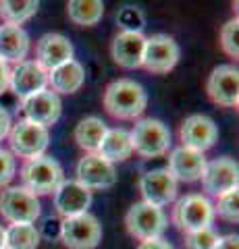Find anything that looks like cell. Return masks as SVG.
Here are the masks:
<instances>
[{"instance_id": "obj_32", "label": "cell", "mask_w": 239, "mask_h": 249, "mask_svg": "<svg viewBox=\"0 0 239 249\" xmlns=\"http://www.w3.org/2000/svg\"><path fill=\"white\" fill-rule=\"evenodd\" d=\"M15 170H17V162H15V156H13L9 150L0 147V189H4V187L13 181Z\"/></svg>"}, {"instance_id": "obj_16", "label": "cell", "mask_w": 239, "mask_h": 249, "mask_svg": "<svg viewBox=\"0 0 239 249\" xmlns=\"http://www.w3.org/2000/svg\"><path fill=\"white\" fill-rule=\"evenodd\" d=\"M46 85H48V73L36 60H23L11 69L9 88L21 102L46 89Z\"/></svg>"}, {"instance_id": "obj_11", "label": "cell", "mask_w": 239, "mask_h": 249, "mask_svg": "<svg viewBox=\"0 0 239 249\" xmlns=\"http://www.w3.org/2000/svg\"><path fill=\"white\" fill-rule=\"evenodd\" d=\"M177 191H179V183L175 181V177L166 168L146 170L140 177V193L144 197L142 201H146V204L165 208L175 201Z\"/></svg>"}, {"instance_id": "obj_33", "label": "cell", "mask_w": 239, "mask_h": 249, "mask_svg": "<svg viewBox=\"0 0 239 249\" xmlns=\"http://www.w3.org/2000/svg\"><path fill=\"white\" fill-rule=\"evenodd\" d=\"M37 232H40V237H48V239H55L58 237V232H60V222L58 220H52V218H46L44 224H42V231L37 229Z\"/></svg>"}, {"instance_id": "obj_13", "label": "cell", "mask_w": 239, "mask_h": 249, "mask_svg": "<svg viewBox=\"0 0 239 249\" xmlns=\"http://www.w3.org/2000/svg\"><path fill=\"white\" fill-rule=\"evenodd\" d=\"M200 181H202V187L208 196L221 197L222 193L237 189L239 166L233 158H227V156L214 158L212 162H206V168Z\"/></svg>"}, {"instance_id": "obj_31", "label": "cell", "mask_w": 239, "mask_h": 249, "mask_svg": "<svg viewBox=\"0 0 239 249\" xmlns=\"http://www.w3.org/2000/svg\"><path fill=\"white\" fill-rule=\"evenodd\" d=\"M219 243V235L212 229H202L185 235V249H214Z\"/></svg>"}, {"instance_id": "obj_24", "label": "cell", "mask_w": 239, "mask_h": 249, "mask_svg": "<svg viewBox=\"0 0 239 249\" xmlns=\"http://www.w3.org/2000/svg\"><path fill=\"white\" fill-rule=\"evenodd\" d=\"M106 131H109V127H106V123L102 119H98V116H86V119H81L77 123L73 137L81 150H86L88 154H96L106 135Z\"/></svg>"}, {"instance_id": "obj_36", "label": "cell", "mask_w": 239, "mask_h": 249, "mask_svg": "<svg viewBox=\"0 0 239 249\" xmlns=\"http://www.w3.org/2000/svg\"><path fill=\"white\" fill-rule=\"evenodd\" d=\"M9 83H11V67L0 60V96L9 89Z\"/></svg>"}, {"instance_id": "obj_5", "label": "cell", "mask_w": 239, "mask_h": 249, "mask_svg": "<svg viewBox=\"0 0 239 249\" xmlns=\"http://www.w3.org/2000/svg\"><path fill=\"white\" fill-rule=\"evenodd\" d=\"M133 152L142 158H158L168 154L171 147V129L158 119H142L129 131Z\"/></svg>"}, {"instance_id": "obj_19", "label": "cell", "mask_w": 239, "mask_h": 249, "mask_svg": "<svg viewBox=\"0 0 239 249\" xmlns=\"http://www.w3.org/2000/svg\"><path fill=\"white\" fill-rule=\"evenodd\" d=\"M206 168V158L202 152L189 150V147H175L168 156V166L166 170L175 177V181L179 183H196L202 178V173Z\"/></svg>"}, {"instance_id": "obj_15", "label": "cell", "mask_w": 239, "mask_h": 249, "mask_svg": "<svg viewBox=\"0 0 239 249\" xmlns=\"http://www.w3.org/2000/svg\"><path fill=\"white\" fill-rule=\"evenodd\" d=\"M73 44L63 34H44L36 44V62L40 65L46 73L55 71L60 65L73 60Z\"/></svg>"}, {"instance_id": "obj_12", "label": "cell", "mask_w": 239, "mask_h": 249, "mask_svg": "<svg viewBox=\"0 0 239 249\" xmlns=\"http://www.w3.org/2000/svg\"><path fill=\"white\" fill-rule=\"evenodd\" d=\"M179 142L183 147L204 154L219 142V127L206 114H189L179 127Z\"/></svg>"}, {"instance_id": "obj_22", "label": "cell", "mask_w": 239, "mask_h": 249, "mask_svg": "<svg viewBox=\"0 0 239 249\" xmlns=\"http://www.w3.org/2000/svg\"><path fill=\"white\" fill-rule=\"evenodd\" d=\"M83 81H86V71L79 60H69L65 65H60L58 69L48 73V83L50 89L56 93H75L81 89Z\"/></svg>"}, {"instance_id": "obj_34", "label": "cell", "mask_w": 239, "mask_h": 249, "mask_svg": "<svg viewBox=\"0 0 239 249\" xmlns=\"http://www.w3.org/2000/svg\"><path fill=\"white\" fill-rule=\"evenodd\" d=\"M137 249H175L171 243H168L166 239H152V241H142L140 245H137Z\"/></svg>"}, {"instance_id": "obj_35", "label": "cell", "mask_w": 239, "mask_h": 249, "mask_svg": "<svg viewBox=\"0 0 239 249\" xmlns=\"http://www.w3.org/2000/svg\"><path fill=\"white\" fill-rule=\"evenodd\" d=\"M11 127H13V123H11V114L6 112L2 106H0V142H2L4 137H9Z\"/></svg>"}, {"instance_id": "obj_18", "label": "cell", "mask_w": 239, "mask_h": 249, "mask_svg": "<svg viewBox=\"0 0 239 249\" xmlns=\"http://www.w3.org/2000/svg\"><path fill=\"white\" fill-rule=\"evenodd\" d=\"M23 112H25L27 121L48 129L60 119L63 102H60V98L52 89H42L36 96L23 100Z\"/></svg>"}, {"instance_id": "obj_4", "label": "cell", "mask_w": 239, "mask_h": 249, "mask_svg": "<svg viewBox=\"0 0 239 249\" xmlns=\"http://www.w3.org/2000/svg\"><path fill=\"white\" fill-rule=\"evenodd\" d=\"M168 227V218L163 208H156L146 201H137L125 214V229L137 241L160 239Z\"/></svg>"}, {"instance_id": "obj_28", "label": "cell", "mask_w": 239, "mask_h": 249, "mask_svg": "<svg viewBox=\"0 0 239 249\" xmlns=\"http://www.w3.org/2000/svg\"><path fill=\"white\" fill-rule=\"evenodd\" d=\"M117 25L121 27V31H127V34H142L146 27V13L140 6H123L117 13Z\"/></svg>"}, {"instance_id": "obj_6", "label": "cell", "mask_w": 239, "mask_h": 249, "mask_svg": "<svg viewBox=\"0 0 239 249\" xmlns=\"http://www.w3.org/2000/svg\"><path fill=\"white\" fill-rule=\"evenodd\" d=\"M0 214L11 224H34L42 214V204L25 187H4L0 193Z\"/></svg>"}, {"instance_id": "obj_27", "label": "cell", "mask_w": 239, "mask_h": 249, "mask_svg": "<svg viewBox=\"0 0 239 249\" xmlns=\"http://www.w3.org/2000/svg\"><path fill=\"white\" fill-rule=\"evenodd\" d=\"M4 232V249H37L40 245L36 224H11Z\"/></svg>"}, {"instance_id": "obj_17", "label": "cell", "mask_w": 239, "mask_h": 249, "mask_svg": "<svg viewBox=\"0 0 239 249\" xmlns=\"http://www.w3.org/2000/svg\"><path fill=\"white\" fill-rule=\"evenodd\" d=\"M92 191L86 189L77 181H63L60 187L55 191V208L56 214L65 218H73L79 214H86L92 206Z\"/></svg>"}, {"instance_id": "obj_2", "label": "cell", "mask_w": 239, "mask_h": 249, "mask_svg": "<svg viewBox=\"0 0 239 249\" xmlns=\"http://www.w3.org/2000/svg\"><path fill=\"white\" fill-rule=\"evenodd\" d=\"M21 181L29 193L36 197L40 196H55V191L65 181L63 166L52 156H37V158L25 160L21 166Z\"/></svg>"}, {"instance_id": "obj_8", "label": "cell", "mask_w": 239, "mask_h": 249, "mask_svg": "<svg viewBox=\"0 0 239 249\" xmlns=\"http://www.w3.org/2000/svg\"><path fill=\"white\" fill-rule=\"evenodd\" d=\"M9 143H11V154L32 160L37 158V156H44L46 147L50 143V131L42 127V124L23 119L11 127Z\"/></svg>"}, {"instance_id": "obj_37", "label": "cell", "mask_w": 239, "mask_h": 249, "mask_svg": "<svg viewBox=\"0 0 239 249\" xmlns=\"http://www.w3.org/2000/svg\"><path fill=\"white\" fill-rule=\"evenodd\" d=\"M214 249H239V237L237 235L219 237V243H217Z\"/></svg>"}, {"instance_id": "obj_3", "label": "cell", "mask_w": 239, "mask_h": 249, "mask_svg": "<svg viewBox=\"0 0 239 249\" xmlns=\"http://www.w3.org/2000/svg\"><path fill=\"white\" fill-rule=\"evenodd\" d=\"M171 220L181 232H196L202 229H212L214 206L202 193H187L175 201Z\"/></svg>"}, {"instance_id": "obj_26", "label": "cell", "mask_w": 239, "mask_h": 249, "mask_svg": "<svg viewBox=\"0 0 239 249\" xmlns=\"http://www.w3.org/2000/svg\"><path fill=\"white\" fill-rule=\"evenodd\" d=\"M36 0H0V19L4 21V25H15L21 27V23H25L37 13Z\"/></svg>"}, {"instance_id": "obj_23", "label": "cell", "mask_w": 239, "mask_h": 249, "mask_svg": "<svg viewBox=\"0 0 239 249\" xmlns=\"http://www.w3.org/2000/svg\"><path fill=\"white\" fill-rule=\"evenodd\" d=\"M96 154L100 158H104L106 162H110V164L125 162L127 158H131L133 143H131L129 131L127 129H109Z\"/></svg>"}, {"instance_id": "obj_9", "label": "cell", "mask_w": 239, "mask_h": 249, "mask_svg": "<svg viewBox=\"0 0 239 249\" xmlns=\"http://www.w3.org/2000/svg\"><path fill=\"white\" fill-rule=\"evenodd\" d=\"M179 56H181L179 44H177L171 36L156 34V36L146 37L142 67L148 73L165 75L175 69V65L179 62Z\"/></svg>"}, {"instance_id": "obj_25", "label": "cell", "mask_w": 239, "mask_h": 249, "mask_svg": "<svg viewBox=\"0 0 239 249\" xmlns=\"http://www.w3.org/2000/svg\"><path fill=\"white\" fill-rule=\"evenodd\" d=\"M104 15V2L100 0H71L67 2V17L79 27H92Z\"/></svg>"}, {"instance_id": "obj_30", "label": "cell", "mask_w": 239, "mask_h": 249, "mask_svg": "<svg viewBox=\"0 0 239 249\" xmlns=\"http://www.w3.org/2000/svg\"><path fill=\"white\" fill-rule=\"evenodd\" d=\"M221 48L229 58H239V21L237 17L227 21L221 29Z\"/></svg>"}, {"instance_id": "obj_21", "label": "cell", "mask_w": 239, "mask_h": 249, "mask_svg": "<svg viewBox=\"0 0 239 249\" xmlns=\"http://www.w3.org/2000/svg\"><path fill=\"white\" fill-rule=\"evenodd\" d=\"M29 52V36L23 27L0 25V60L2 62H19L25 60Z\"/></svg>"}, {"instance_id": "obj_38", "label": "cell", "mask_w": 239, "mask_h": 249, "mask_svg": "<svg viewBox=\"0 0 239 249\" xmlns=\"http://www.w3.org/2000/svg\"><path fill=\"white\" fill-rule=\"evenodd\" d=\"M4 235H6V232H4V227L0 224V249H4Z\"/></svg>"}, {"instance_id": "obj_20", "label": "cell", "mask_w": 239, "mask_h": 249, "mask_svg": "<svg viewBox=\"0 0 239 249\" xmlns=\"http://www.w3.org/2000/svg\"><path fill=\"white\" fill-rule=\"evenodd\" d=\"M144 46H146L144 34H127V31H119V34L112 37L110 56L121 69L131 71V69L142 67Z\"/></svg>"}, {"instance_id": "obj_10", "label": "cell", "mask_w": 239, "mask_h": 249, "mask_svg": "<svg viewBox=\"0 0 239 249\" xmlns=\"http://www.w3.org/2000/svg\"><path fill=\"white\" fill-rule=\"evenodd\" d=\"M206 93L217 106L237 108L239 104V71L235 65L214 67L206 81Z\"/></svg>"}, {"instance_id": "obj_29", "label": "cell", "mask_w": 239, "mask_h": 249, "mask_svg": "<svg viewBox=\"0 0 239 249\" xmlns=\"http://www.w3.org/2000/svg\"><path fill=\"white\" fill-rule=\"evenodd\" d=\"M214 206V216H221L227 222H237L239 220V191L231 189L227 193H222L221 197H217Z\"/></svg>"}, {"instance_id": "obj_1", "label": "cell", "mask_w": 239, "mask_h": 249, "mask_svg": "<svg viewBox=\"0 0 239 249\" xmlns=\"http://www.w3.org/2000/svg\"><path fill=\"white\" fill-rule=\"evenodd\" d=\"M104 108L112 119L135 121L148 106V93L133 79H117L104 89Z\"/></svg>"}, {"instance_id": "obj_14", "label": "cell", "mask_w": 239, "mask_h": 249, "mask_svg": "<svg viewBox=\"0 0 239 249\" xmlns=\"http://www.w3.org/2000/svg\"><path fill=\"white\" fill-rule=\"evenodd\" d=\"M77 183H81L90 191L110 189L117 183V168L98 154H86L77 162Z\"/></svg>"}, {"instance_id": "obj_7", "label": "cell", "mask_w": 239, "mask_h": 249, "mask_svg": "<svg viewBox=\"0 0 239 249\" xmlns=\"http://www.w3.org/2000/svg\"><path fill=\"white\" fill-rule=\"evenodd\" d=\"M58 237L69 249H96L102 241V224L90 212L65 218L60 222Z\"/></svg>"}]
</instances>
